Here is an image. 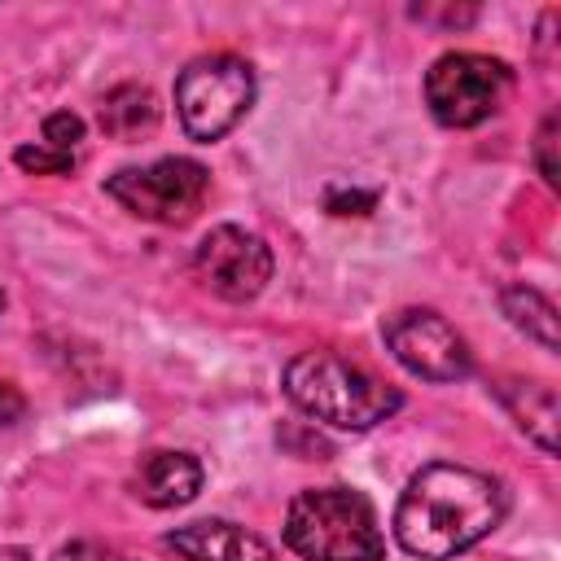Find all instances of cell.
Listing matches in <instances>:
<instances>
[{"instance_id":"obj_1","label":"cell","mask_w":561,"mask_h":561,"mask_svg":"<svg viewBox=\"0 0 561 561\" xmlns=\"http://www.w3.org/2000/svg\"><path fill=\"white\" fill-rule=\"evenodd\" d=\"M508 513V491L495 473L469 469L456 460L421 465L399 504H394V539L408 557L451 561L482 543Z\"/></svg>"},{"instance_id":"obj_2","label":"cell","mask_w":561,"mask_h":561,"mask_svg":"<svg viewBox=\"0 0 561 561\" xmlns=\"http://www.w3.org/2000/svg\"><path fill=\"white\" fill-rule=\"evenodd\" d=\"M285 394L298 412L333 430H373L403 408V394L377 373L333 351H302L285 364Z\"/></svg>"},{"instance_id":"obj_3","label":"cell","mask_w":561,"mask_h":561,"mask_svg":"<svg viewBox=\"0 0 561 561\" xmlns=\"http://www.w3.org/2000/svg\"><path fill=\"white\" fill-rule=\"evenodd\" d=\"M285 543L302 561H386V535L368 495L351 486H307L285 508Z\"/></svg>"},{"instance_id":"obj_4","label":"cell","mask_w":561,"mask_h":561,"mask_svg":"<svg viewBox=\"0 0 561 561\" xmlns=\"http://www.w3.org/2000/svg\"><path fill=\"white\" fill-rule=\"evenodd\" d=\"M254 105V66L237 53H202L175 75V114L188 140L228 136Z\"/></svg>"},{"instance_id":"obj_5","label":"cell","mask_w":561,"mask_h":561,"mask_svg":"<svg viewBox=\"0 0 561 561\" xmlns=\"http://www.w3.org/2000/svg\"><path fill=\"white\" fill-rule=\"evenodd\" d=\"M513 96V70L486 53H443L425 70V105L443 127H478Z\"/></svg>"},{"instance_id":"obj_6","label":"cell","mask_w":561,"mask_h":561,"mask_svg":"<svg viewBox=\"0 0 561 561\" xmlns=\"http://www.w3.org/2000/svg\"><path fill=\"white\" fill-rule=\"evenodd\" d=\"M105 193L136 219L180 228L210 197V171L197 158H158L149 167H123L105 180Z\"/></svg>"},{"instance_id":"obj_7","label":"cell","mask_w":561,"mask_h":561,"mask_svg":"<svg viewBox=\"0 0 561 561\" xmlns=\"http://www.w3.org/2000/svg\"><path fill=\"white\" fill-rule=\"evenodd\" d=\"M381 337H386V351L421 381H460L473 373V351L465 333L430 307L390 311L381 320Z\"/></svg>"},{"instance_id":"obj_8","label":"cell","mask_w":561,"mask_h":561,"mask_svg":"<svg viewBox=\"0 0 561 561\" xmlns=\"http://www.w3.org/2000/svg\"><path fill=\"white\" fill-rule=\"evenodd\" d=\"M272 245L250 232V228H237V224H219L210 228L197 250H193V276L224 302H250L267 289L272 280Z\"/></svg>"},{"instance_id":"obj_9","label":"cell","mask_w":561,"mask_h":561,"mask_svg":"<svg viewBox=\"0 0 561 561\" xmlns=\"http://www.w3.org/2000/svg\"><path fill=\"white\" fill-rule=\"evenodd\" d=\"M162 543L171 552H180L184 561H272V543L237 522L224 517H202L188 526H175L162 535Z\"/></svg>"},{"instance_id":"obj_10","label":"cell","mask_w":561,"mask_h":561,"mask_svg":"<svg viewBox=\"0 0 561 561\" xmlns=\"http://www.w3.org/2000/svg\"><path fill=\"white\" fill-rule=\"evenodd\" d=\"M202 491V465L188 451H149L131 473V495L149 508H180Z\"/></svg>"},{"instance_id":"obj_11","label":"cell","mask_w":561,"mask_h":561,"mask_svg":"<svg viewBox=\"0 0 561 561\" xmlns=\"http://www.w3.org/2000/svg\"><path fill=\"white\" fill-rule=\"evenodd\" d=\"M491 390L504 403V412L513 416V425L543 456H557V390L543 381H526V377H495Z\"/></svg>"},{"instance_id":"obj_12","label":"cell","mask_w":561,"mask_h":561,"mask_svg":"<svg viewBox=\"0 0 561 561\" xmlns=\"http://www.w3.org/2000/svg\"><path fill=\"white\" fill-rule=\"evenodd\" d=\"M158 127V101L145 83H118L101 96V131L114 140H140Z\"/></svg>"},{"instance_id":"obj_13","label":"cell","mask_w":561,"mask_h":561,"mask_svg":"<svg viewBox=\"0 0 561 561\" xmlns=\"http://www.w3.org/2000/svg\"><path fill=\"white\" fill-rule=\"evenodd\" d=\"M500 307L508 316L513 329H522L530 342H539L543 351H561V333H557V307L548 294L530 289V285H504L500 289Z\"/></svg>"},{"instance_id":"obj_14","label":"cell","mask_w":561,"mask_h":561,"mask_svg":"<svg viewBox=\"0 0 561 561\" xmlns=\"http://www.w3.org/2000/svg\"><path fill=\"white\" fill-rule=\"evenodd\" d=\"M557 131H561V118H557V110H548L543 114V123H539V131H535V167H539V175H543V184L548 188H557L561 184V167H557Z\"/></svg>"},{"instance_id":"obj_15","label":"cell","mask_w":561,"mask_h":561,"mask_svg":"<svg viewBox=\"0 0 561 561\" xmlns=\"http://www.w3.org/2000/svg\"><path fill=\"white\" fill-rule=\"evenodd\" d=\"M13 162L22 171H31V175H66V171H75V153H57L44 140L39 145H18Z\"/></svg>"},{"instance_id":"obj_16","label":"cell","mask_w":561,"mask_h":561,"mask_svg":"<svg viewBox=\"0 0 561 561\" xmlns=\"http://www.w3.org/2000/svg\"><path fill=\"white\" fill-rule=\"evenodd\" d=\"M83 118L79 114H70V110H57V114H48L44 118V145L48 149H57V153H75L79 149V140H83Z\"/></svg>"},{"instance_id":"obj_17","label":"cell","mask_w":561,"mask_h":561,"mask_svg":"<svg viewBox=\"0 0 561 561\" xmlns=\"http://www.w3.org/2000/svg\"><path fill=\"white\" fill-rule=\"evenodd\" d=\"M53 561H131V557L110 548V543H101V539H70V543H61L53 552Z\"/></svg>"},{"instance_id":"obj_18","label":"cell","mask_w":561,"mask_h":561,"mask_svg":"<svg viewBox=\"0 0 561 561\" xmlns=\"http://www.w3.org/2000/svg\"><path fill=\"white\" fill-rule=\"evenodd\" d=\"M324 206L333 215H368L377 206V193H359V188H329Z\"/></svg>"},{"instance_id":"obj_19","label":"cell","mask_w":561,"mask_h":561,"mask_svg":"<svg viewBox=\"0 0 561 561\" xmlns=\"http://www.w3.org/2000/svg\"><path fill=\"white\" fill-rule=\"evenodd\" d=\"M22 412H26V399L9 381H0V425H13Z\"/></svg>"},{"instance_id":"obj_20","label":"cell","mask_w":561,"mask_h":561,"mask_svg":"<svg viewBox=\"0 0 561 561\" xmlns=\"http://www.w3.org/2000/svg\"><path fill=\"white\" fill-rule=\"evenodd\" d=\"M412 18H421V22H447V26H469L473 18H478V9H443V13H430V9H412Z\"/></svg>"},{"instance_id":"obj_21","label":"cell","mask_w":561,"mask_h":561,"mask_svg":"<svg viewBox=\"0 0 561 561\" xmlns=\"http://www.w3.org/2000/svg\"><path fill=\"white\" fill-rule=\"evenodd\" d=\"M0 561H35V557L22 552V548H0Z\"/></svg>"},{"instance_id":"obj_22","label":"cell","mask_w":561,"mask_h":561,"mask_svg":"<svg viewBox=\"0 0 561 561\" xmlns=\"http://www.w3.org/2000/svg\"><path fill=\"white\" fill-rule=\"evenodd\" d=\"M0 311H4V289H0Z\"/></svg>"}]
</instances>
